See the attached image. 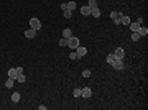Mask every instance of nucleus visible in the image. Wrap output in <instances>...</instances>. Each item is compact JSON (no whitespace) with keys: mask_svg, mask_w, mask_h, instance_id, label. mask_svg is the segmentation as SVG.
I'll return each instance as SVG.
<instances>
[{"mask_svg":"<svg viewBox=\"0 0 148 110\" xmlns=\"http://www.w3.org/2000/svg\"><path fill=\"white\" fill-rule=\"evenodd\" d=\"M114 59H115L114 53H112V54H107V62H109V64H112V62H114Z\"/></svg>","mask_w":148,"mask_h":110,"instance_id":"23","label":"nucleus"},{"mask_svg":"<svg viewBox=\"0 0 148 110\" xmlns=\"http://www.w3.org/2000/svg\"><path fill=\"white\" fill-rule=\"evenodd\" d=\"M16 72H18V74H23V67L18 66V67H16Z\"/></svg>","mask_w":148,"mask_h":110,"instance_id":"28","label":"nucleus"},{"mask_svg":"<svg viewBox=\"0 0 148 110\" xmlns=\"http://www.w3.org/2000/svg\"><path fill=\"white\" fill-rule=\"evenodd\" d=\"M81 95L84 97V99H89V97L92 95V90H91V87H82V89H81Z\"/></svg>","mask_w":148,"mask_h":110,"instance_id":"5","label":"nucleus"},{"mask_svg":"<svg viewBox=\"0 0 148 110\" xmlns=\"http://www.w3.org/2000/svg\"><path fill=\"white\" fill-rule=\"evenodd\" d=\"M137 33L140 35V36H147V35H148V28H145V26H140V30H138Z\"/></svg>","mask_w":148,"mask_h":110,"instance_id":"12","label":"nucleus"},{"mask_svg":"<svg viewBox=\"0 0 148 110\" xmlns=\"http://www.w3.org/2000/svg\"><path fill=\"white\" fill-rule=\"evenodd\" d=\"M76 49H77L76 53H77V56H79V58H82V56L87 54V48H84V46H77Z\"/></svg>","mask_w":148,"mask_h":110,"instance_id":"6","label":"nucleus"},{"mask_svg":"<svg viewBox=\"0 0 148 110\" xmlns=\"http://www.w3.org/2000/svg\"><path fill=\"white\" fill-rule=\"evenodd\" d=\"M30 28H33V30L38 31L40 28H41V22H40L38 18H31V20H30Z\"/></svg>","mask_w":148,"mask_h":110,"instance_id":"3","label":"nucleus"},{"mask_svg":"<svg viewBox=\"0 0 148 110\" xmlns=\"http://www.w3.org/2000/svg\"><path fill=\"white\" fill-rule=\"evenodd\" d=\"M59 46H61V48H64V46H67V39H66V38L59 39Z\"/></svg>","mask_w":148,"mask_h":110,"instance_id":"24","label":"nucleus"},{"mask_svg":"<svg viewBox=\"0 0 148 110\" xmlns=\"http://www.w3.org/2000/svg\"><path fill=\"white\" fill-rule=\"evenodd\" d=\"M91 15H92L94 18H99V17H100V10H99V7H95V8H91Z\"/></svg>","mask_w":148,"mask_h":110,"instance_id":"10","label":"nucleus"},{"mask_svg":"<svg viewBox=\"0 0 148 110\" xmlns=\"http://www.w3.org/2000/svg\"><path fill=\"white\" fill-rule=\"evenodd\" d=\"M71 36H72V31L69 30V28H66L64 31H63V38H66V39H67V38H71Z\"/></svg>","mask_w":148,"mask_h":110,"instance_id":"14","label":"nucleus"},{"mask_svg":"<svg viewBox=\"0 0 148 110\" xmlns=\"http://www.w3.org/2000/svg\"><path fill=\"white\" fill-rule=\"evenodd\" d=\"M12 100H13V102H20V94L13 92V94H12Z\"/></svg>","mask_w":148,"mask_h":110,"instance_id":"18","label":"nucleus"},{"mask_svg":"<svg viewBox=\"0 0 148 110\" xmlns=\"http://www.w3.org/2000/svg\"><path fill=\"white\" fill-rule=\"evenodd\" d=\"M140 26H142V25H140L138 22H135V23L130 22V30H132V33H133V31H138V30H140Z\"/></svg>","mask_w":148,"mask_h":110,"instance_id":"9","label":"nucleus"},{"mask_svg":"<svg viewBox=\"0 0 148 110\" xmlns=\"http://www.w3.org/2000/svg\"><path fill=\"white\" fill-rule=\"evenodd\" d=\"M72 95H74V97H81V89H74V90H72Z\"/></svg>","mask_w":148,"mask_h":110,"instance_id":"25","label":"nucleus"},{"mask_svg":"<svg viewBox=\"0 0 148 110\" xmlns=\"http://www.w3.org/2000/svg\"><path fill=\"white\" fill-rule=\"evenodd\" d=\"M120 25H130V18L125 17V15H122L120 17Z\"/></svg>","mask_w":148,"mask_h":110,"instance_id":"13","label":"nucleus"},{"mask_svg":"<svg viewBox=\"0 0 148 110\" xmlns=\"http://www.w3.org/2000/svg\"><path fill=\"white\" fill-rule=\"evenodd\" d=\"M112 67H114V69H117V71H122V69L125 67V64H123V59H114V62H112Z\"/></svg>","mask_w":148,"mask_h":110,"instance_id":"2","label":"nucleus"},{"mask_svg":"<svg viewBox=\"0 0 148 110\" xmlns=\"http://www.w3.org/2000/svg\"><path fill=\"white\" fill-rule=\"evenodd\" d=\"M114 56H115V59H123V56H125L123 48H117V49L114 51Z\"/></svg>","mask_w":148,"mask_h":110,"instance_id":"4","label":"nucleus"},{"mask_svg":"<svg viewBox=\"0 0 148 110\" xmlns=\"http://www.w3.org/2000/svg\"><path fill=\"white\" fill-rule=\"evenodd\" d=\"M81 13L82 15H84V17H89V15H91V7H81Z\"/></svg>","mask_w":148,"mask_h":110,"instance_id":"8","label":"nucleus"},{"mask_svg":"<svg viewBox=\"0 0 148 110\" xmlns=\"http://www.w3.org/2000/svg\"><path fill=\"white\" fill-rule=\"evenodd\" d=\"M63 12H64V13H63L64 18H71L72 17V10H69V8H66V10H63Z\"/></svg>","mask_w":148,"mask_h":110,"instance_id":"17","label":"nucleus"},{"mask_svg":"<svg viewBox=\"0 0 148 110\" xmlns=\"http://www.w3.org/2000/svg\"><path fill=\"white\" fill-rule=\"evenodd\" d=\"M140 38H142V36H140L137 31H133V33H132V39H133V41H138Z\"/></svg>","mask_w":148,"mask_h":110,"instance_id":"22","label":"nucleus"},{"mask_svg":"<svg viewBox=\"0 0 148 110\" xmlns=\"http://www.w3.org/2000/svg\"><path fill=\"white\" fill-rule=\"evenodd\" d=\"M25 36H27V38H35V36H36V30H33V28H28L27 31H25Z\"/></svg>","mask_w":148,"mask_h":110,"instance_id":"7","label":"nucleus"},{"mask_svg":"<svg viewBox=\"0 0 148 110\" xmlns=\"http://www.w3.org/2000/svg\"><path fill=\"white\" fill-rule=\"evenodd\" d=\"M82 76L84 77H91V71H89V69H84V71H82Z\"/></svg>","mask_w":148,"mask_h":110,"instance_id":"26","label":"nucleus"},{"mask_svg":"<svg viewBox=\"0 0 148 110\" xmlns=\"http://www.w3.org/2000/svg\"><path fill=\"white\" fill-rule=\"evenodd\" d=\"M16 81H18V82H25V81H27L25 74H18V76H16Z\"/></svg>","mask_w":148,"mask_h":110,"instance_id":"20","label":"nucleus"},{"mask_svg":"<svg viewBox=\"0 0 148 110\" xmlns=\"http://www.w3.org/2000/svg\"><path fill=\"white\" fill-rule=\"evenodd\" d=\"M16 76H18V72H16V67H12L10 71H8V77H12V79H16Z\"/></svg>","mask_w":148,"mask_h":110,"instance_id":"11","label":"nucleus"},{"mask_svg":"<svg viewBox=\"0 0 148 110\" xmlns=\"http://www.w3.org/2000/svg\"><path fill=\"white\" fill-rule=\"evenodd\" d=\"M69 58H71V59H77L79 56H77V53H69Z\"/></svg>","mask_w":148,"mask_h":110,"instance_id":"27","label":"nucleus"},{"mask_svg":"<svg viewBox=\"0 0 148 110\" xmlns=\"http://www.w3.org/2000/svg\"><path fill=\"white\" fill-rule=\"evenodd\" d=\"M122 17V13H119V12H112V13H110V18H112V20H115V18H120Z\"/></svg>","mask_w":148,"mask_h":110,"instance_id":"19","label":"nucleus"},{"mask_svg":"<svg viewBox=\"0 0 148 110\" xmlns=\"http://www.w3.org/2000/svg\"><path fill=\"white\" fill-rule=\"evenodd\" d=\"M13 81H15V79H12V77H10V79H7L5 87H7V89H12V87H13Z\"/></svg>","mask_w":148,"mask_h":110,"instance_id":"16","label":"nucleus"},{"mask_svg":"<svg viewBox=\"0 0 148 110\" xmlns=\"http://www.w3.org/2000/svg\"><path fill=\"white\" fill-rule=\"evenodd\" d=\"M114 25H117V26H119V25H120V18H115V20H114Z\"/></svg>","mask_w":148,"mask_h":110,"instance_id":"29","label":"nucleus"},{"mask_svg":"<svg viewBox=\"0 0 148 110\" xmlns=\"http://www.w3.org/2000/svg\"><path fill=\"white\" fill-rule=\"evenodd\" d=\"M77 46H79V38H77V36H71V38H67V48L76 49Z\"/></svg>","mask_w":148,"mask_h":110,"instance_id":"1","label":"nucleus"},{"mask_svg":"<svg viewBox=\"0 0 148 110\" xmlns=\"http://www.w3.org/2000/svg\"><path fill=\"white\" fill-rule=\"evenodd\" d=\"M76 2H72V0H71V2H67V3H66V8H69V10H74V8H76Z\"/></svg>","mask_w":148,"mask_h":110,"instance_id":"15","label":"nucleus"},{"mask_svg":"<svg viewBox=\"0 0 148 110\" xmlns=\"http://www.w3.org/2000/svg\"><path fill=\"white\" fill-rule=\"evenodd\" d=\"M87 7H91V8H95V7H97V0H89Z\"/></svg>","mask_w":148,"mask_h":110,"instance_id":"21","label":"nucleus"}]
</instances>
